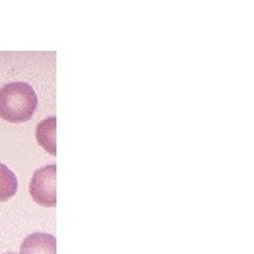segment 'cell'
<instances>
[{"label": "cell", "mask_w": 254, "mask_h": 254, "mask_svg": "<svg viewBox=\"0 0 254 254\" xmlns=\"http://www.w3.org/2000/svg\"><path fill=\"white\" fill-rule=\"evenodd\" d=\"M38 99L26 82H10L0 88V118L10 123H24L34 116Z\"/></svg>", "instance_id": "obj_1"}, {"label": "cell", "mask_w": 254, "mask_h": 254, "mask_svg": "<svg viewBox=\"0 0 254 254\" xmlns=\"http://www.w3.org/2000/svg\"><path fill=\"white\" fill-rule=\"evenodd\" d=\"M30 195L40 206L54 208L57 205V165L37 170L30 182Z\"/></svg>", "instance_id": "obj_2"}, {"label": "cell", "mask_w": 254, "mask_h": 254, "mask_svg": "<svg viewBox=\"0 0 254 254\" xmlns=\"http://www.w3.org/2000/svg\"><path fill=\"white\" fill-rule=\"evenodd\" d=\"M20 254H57V239L48 233H33L21 243Z\"/></svg>", "instance_id": "obj_3"}, {"label": "cell", "mask_w": 254, "mask_h": 254, "mask_svg": "<svg viewBox=\"0 0 254 254\" xmlns=\"http://www.w3.org/2000/svg\"><path fill=\"white\" fill-rule=\"evenodd\" d=\"M36 138L38 144L44 147L50 154L57 155V118H48L38 123L36 131Z\"/></svg>", "instance_id": "obj_4"}, {"label": "cell", "mask_w": 254, "mask_h": 254, "mask_svg": "<svg viewBox=\"0 0 254 254\" xmlns=\"http://www.w3.org/2000/svg\"><path fill=\"white\" fill-rule=\"evenodd\" d=\"M18 182L14 173L0 163V202L11 199L17 193Z\"/></svg>", "instance_id": "obj_5"}, {"label": "cell", "mask_w": 254, "mask_h": 254, "mask_svg": "<svg viewBox=\"0 0 254 254\" xmlns=\"http://www.w3.org/2000/svg\"><path fill=\"white\" fill-rule=\"evenodd\" d=\"M9 254H14V253H9Z\"/></svg>", "instance_id": "obj_6"}]
</instances>
